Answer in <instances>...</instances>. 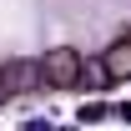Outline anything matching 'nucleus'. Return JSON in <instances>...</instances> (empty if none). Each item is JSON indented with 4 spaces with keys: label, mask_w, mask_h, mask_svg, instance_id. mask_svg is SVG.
Returning <instances> with one entry per match:
<instances>
[{
    "label": "nucleus",
    "mask_w": 131,
    "mask_h": 131,
    "mask_svg": "<svg viewBox=\"0 0 131 131\" xmlns=\"http://www.w3.org/2000/svg\"><path fill=\"white\" fill-rule=\"evenodd\" d=\"M86 76V61H81V50H71V46H56L40 56V86L46 91H71V86H81Z\"/></svg>",
    "instance_id": "obj_1"
},
{
    "label": "nucleus",
    "mask_w": 131,
    "mask_h": 131,
    "mask_svg": "<svg viewBox=\"0 0 131 131\" xmlns=\"http://www.w3.org/2000/svg\"><path fill=\"white\" fill-rule=\"evenodd\" d=\"M5 76H10V96H20V91H40V61H10Z\"/></svg>",
    "instance_id": "obj_2"
},
{
    "label": "nucleus",
    "mask_w": 131,
    "mask_h": 131,
    "mask_svg": "<svg viewBox=\"0 0 131 131\" xmlns=\"http://www.w3.org/2000/svg\"><path fill=\"white\" fill-rule=\"evenodd\" d=\"M101 66H106L111 81H131V35H126V40H116V46L101 56Z\"/></svg>",
    "instance_id": "obj_3"
},
{
    "label": "nucleus",
    "mask_w": 131,
    "mask_h": 131,
    "mask_svg": "<svg viewBox=\"0 0 131 131\" xmlns=\"http://www.w3.org/2000/svg\"><path fill=\"white\" fill-rule=\"evenodd\" d=\"M0 101H10V76H5V66H0Z\"/></svg>",
    "instance_id": "obj_4"
}]
</instances>
